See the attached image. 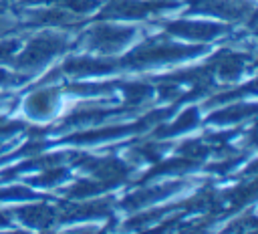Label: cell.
I'll use <instances>...</instances> for the list:
<instances>
[{
  "mask_svg": "<svg viewBox=\"0 0 258 234\" xmlns=\"http://www.w3.org/2000/svg\"><path fill=\"white\" fill-rule=\"evenodd\" d=\"M18 48V42L16 40H8V42H0V61L10 56L14 50Z\"/></svg>",
  "mask_w": 258,
  "mask_h": 234,
  "instance_id": "obj_8",
  "label": "cell"
},
{
  "mask_svg": "<svg viewBox=\"0 0 258 234\" xmlns=\"http://www.w3.org/2000/svg\"><path fill=\"white\" fill-rule=\"evenodd\" d=\"M6 79H8V73H6V71H2V69H0V83H4V81H6Z\"/></svg>",
  "mask_w": 258,
  "mask_h": 234,
  "instance_id": "obj_9",
  "label": "cell"
},
{
  "mask_svg": "<svg viewBox=\"0 0 258 234\" xmlns=\"http://www.w3.org/2000/svg\"><path fill=\"white\" fill-rule=\"evenodd\" d=\"M62 46V40L58 36H38L36 40L30 42V46L22 52L20 65L24 67H36L46 63L50 56H54Z\"/></svg>",
  "mask_w": 258,
  "mask_h": 234,
  "instance_id": "obj_2",
  "label": "cell"
},
{
  "mask_svg": "<svg viewBox=\"0 0 258 234\" xmlns=\"http://www.w3.org/2000/svg\"><path fill=\"white\" fill-rule=\"evenodd\" d=\"M196 109H189V111H185V113H181L179 115V119L173 123V127L169 129L171 133H175V131H181V129H185V127H191L194 123H196Z\"/></svg>",
  "mask_w": 258,
  "mask_h": 234,
  "instance_id": "obj_7",
  "label": "cell"
},
{
  "mask_svg": "<svg viewBox=\"0 0 258 234\" xmlns=\"http://www.w3.org/2000/svg\"><path fill=\"white\" fill-rule=\"evenodd\" d=\"M54 109H56V95L48 89L30 95L26 101V113L30 117H36V119L50 117L54 113Z\"/></svg>",
  "mask_w": 258,
  "mask_h": 234,
  "instance_id": "obj_4",
  "label": "cell"
},
{
  "mask_svg": "<svg viewBox=\"0 0 258 234\" xmlns=\"http://www.w3.org/2000/svg\"><path fill=\"white\" fill-rule=\"evenodd\" d=\"M171 32L175 34H181V36H189V38H214L222 26L220 24H214V22H175L169 26Z\"/></svg>",
  "mask_w": 258,
  "mask_h": 234,
  "instance_id": "obj_5",
  "label": "cell"
},
{
  "mask_svg": "<svg viewBox=\"0 0 258 234\" xmlns=\"http://www.w3.org/2000/svg\"><path fill=\"white\" fill-rule=\"evenodd\" d=\"M191 48H183V46H171V44H149L143 46L139 50H135L129 61L135 65H143V63H165V61H173V58H181V56H189Z\"/></svg>",
  "mask_w": 258,
  "mask_h": 234,
  "instance_id": "obj_1",
  "label": "cell"
},
{
  "mask_svg": "<svg viewBox=\"0 0 258 234\" xmlns=\"http://www.w3.org/2000/svg\"><path fill=\"white\" fill-rule=\"evenodd\" d=\"M252 111H254V105H236V107H228L222 113L214 115L212 121H216V123H230V121L244 119L246 113H252Z\"/></svg>",
  "mask_w": 258,
  "mask_h": 234,
  "instance_id": "obj_6",
  "label": "cell"
},
{
  "mask_svg": "<svg viewBox=\"0 0 258 234\" xmlns=\"http://www.w3.org/2000/svg\"><path fill=\"white\" fill-rule=\"evenodd\" d=\"M133 36L131 28H119V26H99L91 34V44L103 50H115L129 42Z\"/></svg>",
  "mask_w": 258,
  "mask_h": 234,
  "instance_id": "obj_3",
  "label": "cell"
}]
</instances>
